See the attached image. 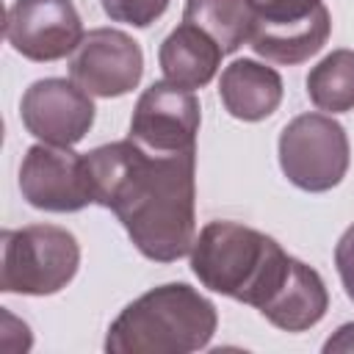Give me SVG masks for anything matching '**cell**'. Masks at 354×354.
<instances>
[{
	"mask_svg": "<svg viewBox=\"0 0 354 354\" xmlns=\"http://www.w3.org/2000/svg\"><path fill=\"white\" fill-rule=\"evenodd\" d=\"M307 97L318 111L346 113L354 108V50H332L307 75Z\"/></svg>",
	"mask_w": 354,
	"mask_h": 354,
	"instance_id": "16",
	"label": "cell"
},
{
	"mask_svg": "<svg viewBox=\"0 0 354 354\" xmlns=\"http://www.w3.org/2000/svg\"><path fill=\"white\" fill-rule=\"evenodd\" d=\"M324 351L332 354V351H354V321L351 324H343L326 343H324Z\"/></svg>",
	"mask_w": 354,
	"mask_h": 354,
	"instance_id": "19",
	"label": "cell"
},
{
	"mask_svg": "<svg viewBox=\"0 0 354 354\" xmlns=\"http://www.w3.org/2000/svg\"><path fill=\"white\" fill-rule=\"evenodd\" d=\"M224 50L196 25L183 22L177 25L160 44L158 61L163 69V77L183 88H202L207 86L221 64Z\"/></svg>",
	"mask_w": 354,
	"mask_h": 354,
	"instance_id": "14",
	"label": "cell"
},
{
	"mask_svg": "<svg viewBox=\"0 0 354 354\" xmlns=\"http://www.w3.org/2000/svg\"><path fill=\"white\" fill-rule=\"evenodd\" d=\"M94 202L113 210L133 246L158 263L191 254L196 241V152L152 155L136 141L86 152Z\"/></svg>",
	"mask_w": 354,
	"mask_h": 354,
	"instance_id": "1",
	"label": "cell"
},
{
	"mask_svg": "<svg viewBox=\"0 0 354 354\" xmlns=\"http://www.w3.org/2000/svg\"><path fill=\"white\" fill-rule=\"evenodd\" d=\"M72 80L91 97L130 94L144 75V53L124 30L94 28L83 33L69 61Z\"/></svg>",
	"mask_w": 354,
	"mask_h": 354,
	"instance_id": "9",
	"label": "cell"
},
{
	"mask_svg": "<svg viewBox=\"0 0 354 354\" xmlns=\"http://www.w3.org/2000/svg\"><path fill=\"white\" fill-rule=\"evenodd\" d=\"M199 111V100L191 88L158 80L138 97L127 138L152 155L196 152Z\"/></svg>",
	"mask_w": 354,
	"mask_h": 354,
	"instance_id": "7",
	"label": "cell"
},
{
	"mask_svg": "<svg viewBox=\"0 0 354 354\" xmlns=\"http://www.w3.org/2000/svg\"><path fill=\"white\" fill-rule=\"evenodd\" d=\"M80 268L77 238L55 224H28L3 230L0 290L22 296H53L64 290Z\"/></svg>",
	"mask_w": 354,
	"mask_h": 354,
	"instance_id": "4",
	"label": "cell"
},
{
	"mask_svg": "<svg viewBox=\"0 0 354 354\" xmlns=\"http://www.w3.org/2000/svg\"><path fill=\"white\" fill-rule=\"evenodd\" d=\"M94 102L75 80L44 77L25 88L19 102L22 124L30 136L55 147H75L94 124Z\"/></svg>",
	"mask_w": 354,
	"mask_h": 354,
	"instance_id": "10",
	"label": "cell"
},
{
	"mask_svg": "<svg viewBox=\"0 0 354 354\" xmlns=\"http://www.w3.org/2000/svg\"><path fill=\"white\" fill-rule=\"evenodd\" d=\"M22 199L47 213H75L94 202L91 177L86 155L72 152V147L33 144L19 166Z\"/></svg>",
	"mask_w": 354,
	"mask_h": 354,
	"instance_id": "8",
	"label": "cell"
},
{
	"mask_svg": "<svg viewBox=\"0 0 354 354\" xmlns=\"http://www.w3.org/2000/svg\"><path fill=\"white\" fill-rule=\"evenodd\" d=\"M6 39L28 61H58L77 50L83 22L72 0H14L6 14Z\"/></svg>",
	"mask_w": 354,
	"mask_h": 354,
	"instance_id": "11",
	"label": "cell"
},
{
	"mask_svg": "<svg viewBox=\"0 0 354 354\" xmlns=\"http://www.w3.org/2000/svg\"><path fill=\"white\" fill-rule=\"evenodd\" d=\"M218 326L210 299L185 282H169L130 301L105 335L108 354H191L205 348Z\"/></svg>",
	"mask_w": 354,
	"mask_h": 354,
	"instance_id": "2",
	"label": "cell"
},
{
	"mask_svg": "<svg viewBox=\"0 0 354 354\" xmlns=\"http://www.w3.org/2000/svg\"><path fill=\"white\" fill-rule=\"evenodd\" d=\"M290 254L266 232L238 221H210L194 241L191 271L213 293L263 307L279 288Z\"/></svg>",
	"mask_w": 354,
	"mask_h": 354,
	"instance_id": "3",
	"label": "cell"
},
{
	"mask_svg": "<svg viewBox=\"0 0 354 354\" xmlns=\"http://www.w3.org/2000/svg\"><path fill=\"white\" fill-rule=\"evenodd\" d=\"M252 50L277 64H301L315 55L332 30L324 0H252Z\"/></svg>",
	"mask_w": 354,
	"mask_h": 354,
	"instance_id": "6",
	"label": "cell"
},
{
	"mask_svg": "<svg viewBox=\"0 0 354 354\" xmlns=\"http://www.w3.org/2000/svg\"><path fill=\"white\" fill-rule=\"evenodd\" d=\"M100 6L113 22L149 28L155 19L163 17V11L169 8V0H100Z\"/></svg>",
	"mask_w": 354,
	"mask_h": 354,
	"instance_id": "17",
	"label": "cell"
},
{
	"mask_svg": "<svg viewBox=\"0 0 354 354\" xmlns=\"http://www.w3.org/2000/svg\"><path fill=\"white\" fill-rule=\"evenodd\" d=\"M329 307V293L315 268L290 257L288 274L271 299L260 307V315L282 332H304L315 326Z\"/></svg>",
	"mask_w": 354,
	"mask_h": 354,
	"instance_id": "12",
	"label": "cell"
},
{
	"mask_svg": "<svg viewBox=\"0 0 354 354\" xmlns=\"http://www.w3.org/2000/svg\"><path fill=\"white\" fill-rule=\"evenodd\" d=\"M351 160L348 136L326 113H301L279 133V169L301 191L321 194L335 188Z\"/></svg>",
	"mask_w": 354,
	"mask_h": 354,
	"instance_id": "5",
	"label": "cell"
},
{
	"mask_svg": "<svg viewBox=\"0 0 354 354\" xmlns=\"http://www.w3.org/2000/svg\"><path fill=\"white\" fill-rule=\"evenodd\" d=\"M183 22L202 28L224 53H235L254 30L252 0H188Z\"/></svg>",
	"mask_w": 354,
	"mask_h": 354,
	"instance_id": "15",
	"label": "cell"
},
{
	"mask_svg": "<svg viewBox=\"0 0 354 354\" xmlns=\"http://www.w3.org/2000/svg\"><path fill=\"white\" fill-rule=\"evenodd\" d=\"M335 266L340 274V282L346 288V296L354 301V224L340 235L335 246Z\"/></svg>",
	"mask_w": 354,
	"mask_h": 354,
	"instance_id": "18",
	"label": "cell"
},
{
	"mask_svg": "<svg viewBox=\"0 0 354 354\" xmlns=\"http://www.w3.org/2000/svg\"><path fill=\"white\" fill-rule=\"evenodd\" d=\"M282 91L285 88L279 72L252 58L232 61L230 66H224L218 80V97L227 113L241 122L268 119L279 108Z\"/></svg>",
	"mask_w": 354,
	"mask_h": 354,
	"instance_id": "13",
	"label": "cell"
}]
</instances>
